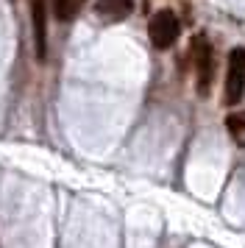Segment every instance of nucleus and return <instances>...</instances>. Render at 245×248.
I'll list each match as a JSON object with an SVG mask.
<instances>
[{"label":"nucleus","instance_id":"nucleus-1","mask_svg":"<svg viewBox=\"0 0 245 248\" xmlns=\"http://www.w3.org/2000/svg\"><path fill=\"white\" fill-rule=\"evenodd\" d=\"M245 92V47H231L226 62V81H223V103L237 106Z\"/></svg>","mask_w":245,"mask_h":248},{"label":"nucleus","instance_id":"nucleus-2","mask_svg":"<svg viewBox=\"0 0 245 248\" xmlns=\"http://www.w3.org/2000/svg\"><path fill=\"white\" fill-rule=\"evenodd\" d=\"M178 34H181V23L170 9H159L148 23V36L156 50H170L178 42Z\"/></svg>","mask_w":245,"mask_h":248},{"label":"nucleus","instance_id":"nucleus-3","mask_svg":"<svg viewBox=\"0 0 245 248\" xmlns=\"http://www.w3.org/2000/svg\"><path fill=\"white\" fill-rule=\"evenodd\" d=\"M192 62H195V70H198V92L200 95H209L214 59H212V45L203 36H195V42H192Z\"/></svg>","mask_w":245,"mask_h":248},{"label":"nucleus","instance_id":"nucleus-4","mask_svg":"<svg viewBox=\"0 0 245 248\" xmlns=\"http://www.w3.org/2000/svg\"><path fill=\"white\" fill-rule=\"evenodd\" d=\"M31 23H33V47L36 59H47V3L45 0H31Z\"/></svg>","mask_w":245,"mask_h":248},{"label":"nucleus","instance_id":"nucleus-5","mask_svg":"<svg viewBox=\"0 0 245 248\" xmlns=\"http://www.w3.org/2000/svg\"><path fill=\"white\" fill-rule=\"evenodd\" d=\"M95 12L103 20L117 23V20H125L134 12V0H95Z\"/></svg>","mask_w":245,"mask_h":248},{"label":"nucleus","instance_id":"nucleus-6","mask_svg":"<svg viewBox=\"0 0 245 248\" xmlns=\"http://www.w3.org/2000/svg\"><path fill=\"white\" fill-rule=\"evenodd\" d=\"M84 3L87 0H53V14L59 23H70V20H76L78 12L84 9Z\"/></svg>","mask_w":245,"mask_h":248},{"label":"nucleus","instance_id":"nucleus-7","mask_svg":"<svg viewBox=\"0 0 245 248\" xmlns=\"http://www.w3.org/2000/svg\"><path fill=\"white\" fill-rule=\"evenodd\" d=\"M226 128H229V134L237 145L245 148V112H231L226 117Z\"/></svg>","mask_w":245,"mask_h":248}]
</instances>
